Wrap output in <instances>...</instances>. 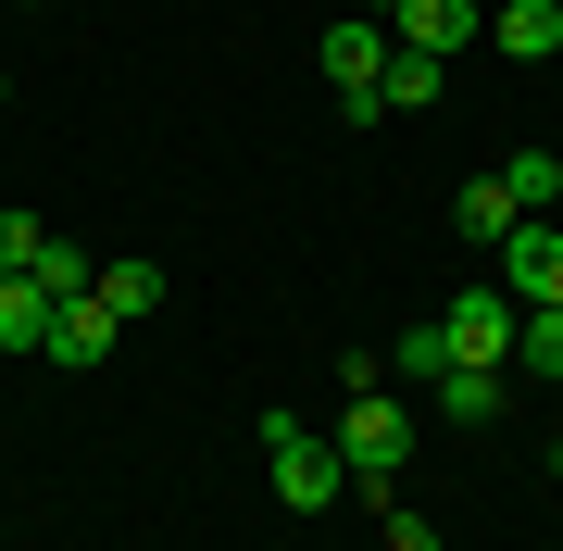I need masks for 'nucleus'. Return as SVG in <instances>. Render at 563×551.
<instances>
[{
  "label": "nucleus",
  "instance_id": "obj_1",
  "mask_svg": "<svg viewBox=\"0 0 563 551\" xmlns=\"http://www.w3.org/2000/svg\"><path fill=\"white\" fill-rule=\"evenodd\" d=\"M263 464H276V502H288V514H325V502L351 489L339 439H313L301 414H263Z\"/></svg>",
  "mask_w": 563,
  "mask_h": 551
},
{
  "label": "nucleus",
  "instance_id": "obj_2",
  "mask_svg": "<svg viewBox=\"0 0 563 551\" xmlns=\"http://www.w3.org/2000/svg\"><path fill=\"white\" fill-rule=\"evenodd\" d=\"M401 401H388V388H351V414H339V464H351V489H388L401 502Z\"/></svg>",
  "mask_w": 563,
  "mask_h": 551
},
{
  "label": "nucleus",
  "instance_id": "obj_3",
  "mask_svg": "<svg viewBox=\"0 0 563 551\" xmlns=\"http://www.w3.org/2000/svg\"><path fill=\"white\" fill-rule=\"evenodd\" d=\"M313 63L339 76V113H351V125H376V113H388V88H376V76H388V25L339 13V25H325V51H313Z\"/></svg>",
  "mask_w": 563,
  "mask_h": 551
},
{
  "label": "nucleus",
  "instance_id": "obj_4",
  "mask_svg": "<svg viewBox=\"0 0 563 551\" xmlns=\"http://www.w3.org/2000/svg\"><path fill=\"white\" fill-rule=\"evenodd\" d=\"M488 288H501L514 313H551V301H563V225H551V213H526L514 239H501V276H488Z\"/></svg>",
  "mask_w": 563,
  "mask_h": 551
},
{
  "label": "nucleus",
  "instance_id": "obj_5",
  "mask_svg": "<svg viewBox=\"0 0 563 551\" xmlns=\"http://www.w3.org/2000/svg\"><path fill=\"white\" fill-rule=\"evenodd\" d=\"M514 327H526V313L501 301V288H463V301L439 313V339H451V364H488V376L514 364Z\"/></svg>",
  "mask_w": 563,
  "mask_h": 551
},
{
  "label": "nucleus",
  "instance_id": "obj_6",
  "mask_svg": "<svg viewBox=\"0 0 563 551\" xmlns=\"http://www.w3.org/2000/svg\"><path fill=\"white\" fill-rule=\"evenodd\" d=\"M388 25H401V51L451 63V51H463V38H476V25H488V0H401V13H388Z\"/></svg>",
  "mask_w": 563,
  "mask_h": 551
},
{
  "label": "nucleus",
  "instance_id": "obj_7",
  "mask_svg": "<svg viewBox=\"0 0 563 551\" xmlns=\"http://www.w3.org/2000/svg\"><path fill=\"white\" fill-rule=\"evenodd\" d=\"M51 313L63 301H51L38 276H0V351H51Z\"/></svg>",
  "mask_w": 563,
  "mask_h": 551
},
{
  "label": "nucleus",
  "instance_id": "obj_8",
  "mask_svg": "<svg viewBox=\"0 0 563 551\" xmlns=\"http://www.w3.org/2000/svg\"><path fill=\"white\" fill-rule=\"evenodd\" d=\"M451 225H463V239H488V251H501V239H514L526 213H514V188H501V176H463V201H451Z\"/></svg>",
  "mask_w": 563,
  "mask_h": 551
},
{
  "label": "nucleus",
  "instance_id": "obj_9",
  "mask_svg": "<svg viewBox=\"0 0 563 551\" xmlns=\"http://www.w3.org/2000/svg\"><path fill=\"white\" fill-rule=\"evenodd\" d=\"M488 25H501V51H514V63H551V51H563V13H551V0H501Z\"/></svg>",
  "mask_w": 563,
  "mask_h": 551
},
{
  "label": "nucleus",
  "instance_id": "obj_10",
  "mask_svg": "<svg viewBox=\"0 0 563 551\" xmlns=\"http://www.w3.org/2000/svg\"><path fill=\"white\" fill-rule=\"evenodd\" d=\"M88 301L113 313V327H139V313H163V264H101V288Z\"/></svg>",
  "mask_w": 563,
  "mask_h": 551
},
{
  "label": "nucleus",
  "instance_id": "obj_11",
  "mask_svg": "<svg viewBox=\"0 0 563 551\" xmlns=\"http://www.w3.org/2000/svg\"><path fill=\"white\" fill-rule=\"evenodd\" d=\"M101 351H113V313L101 301H63L51 313V364H101Z\"/></svg>",
  "mask_w": 563,
  "mask_h": 551
},
{
  "label": "nucleus",
  "instance_id": "obj_12",
  "mask_svg": "<svg viewBox=\"0 0 563 551\" xmlns=\"http://www.w3.org/2000/svg\"><path fill=\"white\" fill-rule=\"evenodd\" d=\"M439 414H451V427H488V414H501V376H488V364H451L439 376Z\"/></svg>",
  "mask_w": 563,
  "mask_h": 551
},
{
  "label": "nucleus",
  "instance_id": "obj_13",
  "mask_svg": "<svg viewBox=\"0 0 563 551\" xmlns=\"http://www.w3.org/2000/svg\"><path fill=\"white\" fill-rule=\"evenodd\" d=\"M388 101H401V113H426V101H439V88H451V63H426V51H388Z\"/></svg>",
  "mask_w": 563,
  "mask_h": 551
},
{
  "label": "nucleus",
  "instance_id": "obj_14",
  "mask_svg": "<svg viewBox=\"0 0 563 551\" xmlns=\"http://www.w3.org/2000/svg\"><path fill=\"white\" fill-rule=\"evenodd\" d=\"M25 276H38L51 301H88V288H101V264H88L76 239H51V251H38V264H25Z\"/></svg>",
  "mask_w": 563,
  "mask_h": 551
},
{
  "label": "nucleus",
  "instance_id": "obj_15",
  "mask_svg": "<svg viewBox=\"0 0 563 551\" xmlns=\"http://www.w3.org/2000/svg\"><path fill=\"white\" fill-rule=\"evenodd\" d=\"M501 188H514V213H551V201H563V164H551V151H514Z\"/></svg>",
  "mask_w": 563,
  "mask_h": 551
},
{
  "label": "nucleus",
  "instance_id": "obj_16",
  "mask_svg": "<svg viewBox=\"0 0 563 551\" xmlns=\"http://www.w3.org/2000/svg\"><path fill=\"white\" fill-rule=\"evenodd\" d=\"M514 364H539V376H563V301H551V313H526V327H514Z\"/></svg>",
  "mask_w": 563,
  "mask_h": 551
},
{
  "label": "nucleus",
  "instance_id": "obj_17",
  "mask_svg": "<svg viewBox=\"0 0 563 551\" xmlns=\"http://www.w3.org/2000/svg\"><path fill=\"white\" fill-rule=\"evenodd\" d=\"M38 251H51V225H38V213H13V201H0V276H25V264H38Z\"/></svg>",
  "mask_w": 563,
  "mask_h": 551
},
{
  "label": "nucleus",
  "instance_id": "obj_18",
  "mask_svg": "<svg viewBox=\"0 0 563 551\" xmlns=\"http://www.w3.org/2000/svg\"><path fill=\"white\" fill-rule=\"evenodd\" d=\"M401 376H451V339H439V313H426V327H401Z\"/></svg>",
  "mask_w": 563,
  "mask_h": 551
},
{
  "label": "nucleus",
  "instance_id": "obj_19",
  "mask_svg": "<svg viewBox=\"0 0 563 551\" xmlns=\"http://www.w3.org/2000/svg\"><path fill=\"white\" fill-rule=\"evenodd\" d=\"M388 551H439V527H426V514H401V502H388Z\"/></svg>",
  "mask_w": 563,
  "mask_h": 551
},
{
  "label": "nucleus",
  "instance_id": "obj_20",
  "mask_svg": "<svg viewBox=\"0 0 563 551\" xmlns=\"http://www.w3.org/2000/svg\"><path fill=\"white\" fill-rule=\"evenodd\" d=\"M351 13H363V25H388V13H401V0H351Z\"/></svg>",
  "mask_w": 563,
  "mask_h": 551
},
{
  "label": "nucleus",
  "instance_id": "obj_21",
  "mask_svg": "<svg viewBox=\"0 0 563 551\" xmlns=\"http://www.w3.org/2000/svg\"><path fill=\"white\" fill-rule=\"evenodd\" d=\"M25 13H38V0H25Z\"/></svg>",
  "mask_w": 563,
  "mask_h": 551
},
{
  "label": "nucleus",
  "instance_id": "obj_22",
  "mask_svg": "<svg viewBox=\"0 0 563 551\" xmlns=\"http://www.w3.org/2000/svg\"><path fill=\"white\" fill-rule=\"evenodd\" d=\"M0 88H13V76H0Z\"/></svg>",
  "mask_w": 563,
  "mask_h": 551
},
{
  "label": "nucleus",
  "instance_id": "obj_23",
  "mask_svg": "<svg viewBox=\"0 0 563 551\" xmlns=\"http://www.w3.org/2000/svg\"><path fill=\"white\" fill-rule=\"evenodd\" d=\"M551 13H563V0H551Z\"/></svg>",
  "mask_w": 563,
  "mask_h": 551
}]
</instances>
